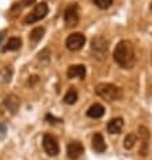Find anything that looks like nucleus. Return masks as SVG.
Segmentation results:
<instances>
[{
	"instance_id": "6ab92c4d",
	"label": "nucleus",
	"mask_w": 152,
	"mask_h": 160,
	"mask_svg": "<svg viewBox=\"0 0 152 160\" xmlns=\"http://www.w3.org/2000/svg\"><path fill=\"white\" fill-rule=\"evenodd\" d=\"M93 3H94L98 8H101V10H106V8H109L112 6L113 0H93Z\"/></svg>"
},
{
	"instance_id": "39448f33",
	"label": "nucleus",
	"mask_w": 152,
	"mask_h": 160,
	"mask_svg": "<svg viewBox=\"0 0 152 160\" xmlns=\"http://www.w3.org/2000/svg\"><path fill=\"white\" fill-rule=\"evenodd\" d=\"M85 42H86V38H85V35L81 34V32H73L70 34L68 38H66V48L70 51H77L79 48L84 47Z\"/></svg>"
},
{
	"instance_id": "aec40b11",
	"label": "nucleus",
	"mask_w": 152,
	"mask_h": 160,
	"mask_svg": "<svg viewBox=\"0 0 152 160\" xmlns=\"http://www.w3.org/2000/svg\"><path fill=\"white\" fill-rule=\"evenodd\" d=\"M38 58H39V61H48V58H50V50L48 48H44L43 51H41L38 54Z\"/></svg>"
},
{
	"instance_id": "1a4fd4ad",
	"label": "nucleus",
	"mask_w": 152,
	"mask_h": 160,
	"mask_svg": "<svg viewBox=\"0 0 152 160\" xmlns=\"http://www.w3.org/2000/svg\"><path fill=\"white\" fill-rule=\"evenodd\" d=\"M4 106L8 109V112L11 113H16L18 109H19L20 106V100L19 97L15 96V94H10L6 97V100H4Z\"/></svg>"
},
{
	"instance_id": "9d476101",
	"label": "nucleus",
	"mask_w": 152,
	"mask_h": 160,
	"mask_svg": "<svg viewBox=\"0 0 152 160\" xmlns=\"http://www.w3.org/2000/svg\"><path fill=\"white\" fill-rule=\"evenodd\" d=\"M86 74V68L84 65H71L68 69V78H84Z\"/></svg>"
},
{
	"instance_id": "0eeeda50",
	"label": "nucleus",
	"mask_w": 152,
	"mask_h": 160,
	"mask_svg": "<svg viewBox=\"0 0 152 160\" xmlns=\"http://www.w3.org/2000/svg\"><path fill=\"white\" fill-rule=\"evenodd\" d=\"M43 148L48 156H57L59 153V144L54 136L44 135L43 136Z\"/></svg>"
},
{
	"instance_id": "f8f14e48",
	"label": "nucleus",
	"mask_w": 152,
	"mask_h": 160,
	"mask_svg": "<svg viewBox=\"0 0 152 160\" xmlns=\"http://www.w3.org/2000/svg\"><path fill=\"white\" fill-rule=\"evenodd\" d=\"M92 145H93V149L96 152H104L106 149V144H105V140H104V136L101 133H96L92 139Z\"/></svg>"
},
{
	"instance_id": "f257e3e1",
	"label": "nucleus",
	"mask_w": 152,
	"mask_h": 160,
	"mask_svg": "<svg viewBox=\"0 0 152 160\" xmlns=\"http://www.w3.org/2000/svg\"><path fill=\"white\" fill-rule=\"evenodd\" d=\"M113 58L116 63L124 69H131L135 63V48L132 42L120 41L113 51Z\"/></svg>"
},
{
	"instance_id": "f3484780",
	"label": "nucleus",
	"mask_w": 152,
	"mask_h": 160,
	"mask_svg": "<svg viewBox=\"0 0 152 160\" xmlns=\"http://www.w3.org/2000/svg\"><path fill=\"white\" fill-rule=\"evenodd\" d=\"M136 143H137L136 135H133V133H129V135L125 137V140H124V147H125L127 149H132L133 147H135Z\"/></svg>"
},
{
	"instance_id": "20e7f679",
	"label": "nucleus",
	"mask_w": 152,
	"mask_h": 160,
	"mask_svg": "<svg viewBox=\"0 0 152 160\" xmlns=\"http://www.w3.org/2000/svg\"><path fill=\"white\" fill-rule=\"evenodd\" d=\"M92 52L96 58L102 59L108 54V42L102 37H96L92 39Z\"/></svg>"
},
{
	"instance_id": "dca6fc26",
	"label": "nucleus",
	"mask_w": 152,
	"mask_h": 160,
	"mask_svg": "<svg viewBox=\"0 0 152 160\" xmlns=\"http://www.w3.org/2000/svg\"><path fill=\"white\" fill-rule=\"evenodd\" d=\"M77 100H78V93H77V90H75L74 88H70L69 90L66 92V94L63 97V101L66 102V104H69V105H73Z\"/></svg>"
},
{
	"instance_id": "5701e85b",
	"label": "nucleus",
	"mask_w": 152,
	"mask_h": 160,
	"mask_svg": "<svg viewBox=\"0 0 152 160\" xmlns=\"http://www.w3.org/2000/svg\"><path fill=\"white\" fill-rule=\"evenodd\" d=\"M46 120H48V122H58V121H61V120H58V118H55V117H53V116H50V114H47L46 116Z\"/></svg>"
},
{
	"instance_id": "f03ea898",
	"label": "nucleus",
	"mask_w": 152,
	"mask_h": 160,
	"mask_svg": "<svg viewBox=\"0 0 152 160\" xmlns=\"http://www.w3.org/2000/svg\"><path fill=\"white\" fill-rule=\"evenodd\" d=\"M96 94L106 101H119L123 98V90L113 83L101 82L96 86Z\"/></svg>"
},
{
	"instance_id": "423d86ee",
	"label": "nucleus",
	"mask_w": 152,
	"mask_h": 160,
	"mask_svg": "<svg viewBox=\"0 0 152 160\" xmlns=\"http://www.w3.org/2000/svg\"><path fill=\"white\" fill-rule=\"evenodd\" d=\"M65 23L68 27H73V26H77L78 20H79V10L77 4H71L66 8L65 11Z\"/></svg>"
},
{
	"instance_id": "412c9836",
	"label": "nucleus",
	"mask_w": 152,
	"mask_h": 160,
	"mask_svg": "<svg viewBox=\"0 0 152 160\" xmlns=\"http://www.w3.org/2000/svg\"><path fill=\"white\" fill-rule=\"evenodd\" d=\"M6 133H7V127L3 122H0V139H3L6 136Z\"/></svg>"
},
{
	"instance_id": "4be33fe9",
	"label": "nucleus",
	"mask_w": 152,
	"mask_h": 160,
	"mask_svg": "<svg viewBox=\"0 0 152 160\" xmlns=\"http://www.w3.org/2000/svg\"><path fill=\"white\" fill-rule=\"evenodd\" d=\"M34 3H35V0H22V7H28Z\"/></svg>"
},
{
	"instance_id": "393cba45",
	"label": "nucleus",
	"mask_w": 152,
	"mask_h": 160,
	"mask_svg": "<svg viewBox=\"0 0 152 160\" xmlns=\"http://www.w3.org/2000/svg\"><path fill=\"white\" fill-rule=\"evenodd\" d=\"M151 8H152V6H151Z\"/></svg>"
},
{
	"instance_id": "a211bd4d",
	"label": "nucleus",
	"mask_w": 152,
	"mask_h": 160,
	"mask_svg": "<svg viewBox=\"0 0 152 160\" xmlns=\"http://www.w3.org/2000/svg\"><path fill=\"white\" fill-rule=\"evenodd\" d=\"M0 75H2V78H3V82H10L11 77H12V69L6 66V68L0 72Z\"/></svg>"
},
{
	"instance_id": "7ed1b4c3",
	"label": "nucleus",
	"mask_w": 152,
	"mask_h": 160,
	"mask_svg": "<svg viewBox=\"0 0 152 160\" xmlns=\"http://www.w3.org/2000/svg\"><path fill=\"white\" fill-rule=\"evenodd\" d=\"M47 14H48V6L46 3H39L31 11V14H28L24 18V24H34L35 22L42 20Z\"/></svg>"
},
{
	"instance_id": "b1692460",
	"label": "nucleus",
	"mask_w": 152,
	"mask_h": 160,
	"mask_svg": "<svg viewBox=\"0 0 152 160\" xmlns=\"http://www.w3.org/2000/svg\"><path fill=\"white\" fill-rule=\"evenodd\" d=\"M4 35H6V32H4V31H3V32H0V43L3 42V39H4Z\"/></svg>"
},
{
	"instance_id": "ddd939ff",
	"label": "nucleus",
	"mask_w": 152,
	"mask_h": 160,
	"mask_svg": "<svg viewBox=\"0 0 152 160\" xmlns=\"http://www.w3.org/2000/svg\"><path fill=\"white\" fill-rule=\"evenodd\" d=\"M104 113H105V109L101 104H93L86 112V114L90 118H101L104 116Z\"/></svg>"
},
{
	"instance_id": "9b49d317",
	"label": "nucleus",
	"mask_w": 152,
	"mask_h": 160,
	"mask_svg": "<svg viewBox=\"0 0 152 160\" xmlns=\"http://www.w3.org/2000/svg\"><path fill=\"white\" fill-rule=\"evenodd\" d=\"M124 127V120L121 117H114L108 122V132L110 135H116V133H121Z\"/></svg>"
},
{
	"instance_id": "6e6552de",
	"label": "nucleus",
	"mask_w": 152,
	"mask_h": 160,
	"mask_svg": "<svg viewBox=\"0 0 152 160\" xmlns=\"http://www.w3.org/2000/svg\"><path fill=\"white\" fill-rule=\"evenodd\" d=\"M84 153V145L79 141H71L68 145V158L71 160H77Z\"/></svg>"
},
{
	"instance_id": "4468645a",
	"label": "nucleus",
	"mask_w": 152,
	"mask_h": 160,
	"mask_svg": "<svg viewBox=\"0 0 152 160\" xmlns=\"http://www.w3.org/2000/svg\"><path fill=\"white\" fill-rule=\"evenodd\" d=\"M20 47H22V39L12 37L8 39L7 44L3 47V51H16V50H19Z\"/></svg>"
},
{
	"instance_id": "2eb2a0df",
	"label": "nucleus",
	"mask_w": 152,
	"mask_h": 160,
	"mask_svg": "<svg viewBox=\"0 0 152 160\" xmlns=\"http://www.w3.org/2000/svg\"><path fill=\"white\" fill-rule=\"evenodd\" d=\"M44 35V28L43 27H37L30 32V42L31 43H38Z\"/></svg>"
}]
</instances>
